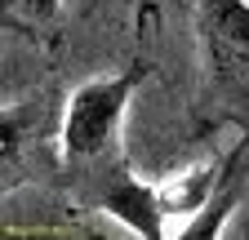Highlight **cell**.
Segmentation results:
<instances>
[{
  "mask_svg": "<svg viewBox=\"0 0 249 240\" xmlns=\"http://www.w3.org/2000/svg\"><path fill=\"white\" fill-rule=\"evenodd\" d=\"M245 178H249V129H245V138L231 147V152L223 156V169H218V183H213L209 200L182 223L178 236L182 240H213L218 231L227 227V218L236 214V205L245 200Z\"/></svg>",
  "mask_w": 249,
  "mask_h": 240,
  "instance_id": "obj_4",
  "label": "cell"
},
{
  "mask_svg": "<svg viewBox=\"0 0 249 240\" xmlns=\"http://www.w3.org/2000/svg\"><path fill=\"white\" fill-rule=\"evenodd\" d=\"M142 76L147 67L134 63L116 76H98L71 89L67 107H62V125H58V156L67 173L120 152V125H124V111H129V98L138 94Z\"/></svg>",
  "mask_w": 249,
  "mask_h": 240,
  "instance_id": "obj_1",
  "label": "cell"
},
{
  "mask_svg": "<svg viewBox=\"0 0 249 240\" xmlns=\"http://www.w3.org/2000/svg\"><path fill=\"white\" fill-rule=\"evenodd\" d=\"M196 32L213 85L249 111V0H196Z\"/></svg>",
  "mask_w": 249,
  "mask_h": 240,
  "instance_id": "obj_3",
  "label": "cell"
},
{
  "mask_svg": "<svg viewBox=\"0 0 249 240\" xmlns=\"http://www.w3.org/2000/svg\"><path fill=\"white\" fill-rule=\"evenodd\" d=\"M71 183H76L85 209H98V214L124 223L134 236H142V240H165L169 236V214L160 205V187L142 183L129 169L124 152H111V156L93 160L85 169H71Z\"/></svg>",
  "mask_w": 249,
  "mask_h": 240,
  "instance_id": "obj_2",
  "label": "cell"
},
{
  "mask_svg": "<svg viewBox=\"0 0 249 240\" xmlns=\"http://www.w3.org/2000/svg\"><path fill=\"white\" fill-rule=\"evenodd\" d=\"M5 5V27L14 32H40L62 9V0H0Z\"/></svg>",
  "mask_w": 249,
  "mask_h": 240,
  "instance_id": "obj_5",
  "label": "cell"
}]
</instances>
